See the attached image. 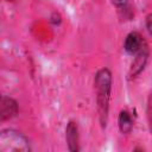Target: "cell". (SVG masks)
<instances>
[{"label": "cell", "mask_w": 152, "mask_h": 152, "mask_svg": "<svg viewBox=\"0 0 152 152\" xmlns=\"http://www.w3.org/2000/svg\"><path fill=\"white\" fill-rule=\"evenodd\" d=\"M19 107H18V102L10 97L4 95L1 97V104H0V116H1V121H6L10 120L12 118H14L18 114Z\"/></svg>", "instance_id": "8992f818"}, {"label": "cell", "mask_w": 152, "mask_h": 152, "mask_svg": "<svg viewBox=\"0 0 152 152\" xmlns=\"http://www.w3.org/2000/svg\"><path fill=\"white\" fill-rule=\"evenodd\" d=\"M148 55H150V52H148L147 46H145L137 55H134V58L131 63L129 71H128V76L131 80L138 77L144 71V69L147 64V61H148Z\"/></svg>", "instance_id": "3957f363"}, {"label": "cell", "mask_w": 152, "mask_h": 152, "mask_svg": "<svg viewBox=\"0 0 152 152\" xmlns=\"http://www.w3.org/2000/svg\"><path fill=\"white\" fill-rule=\"evenodd\" d=\"M146 46L145 44V40L142 38V36L139 33V32H129L126 38H125V42H124V49L127 53L129 55H137L141 49H144Z\"/></svg>", "instance_id": "277c9868"}, {"label": "cell", "mask_w": 152, "mask_h": 152, "mask_svg": "<svg viewBox=\"0 0 152 152\" xmlns=\"http://www.w3.org/2000/svg\"><path fill=\"white\" fill-rule=\"evenodd\" d=\"M145 26H146L147 32L152 36V12L146 15V18H145Z\"/></svg>", "instance_id": "30bf717a"}, {"label": "cell", "mask_w": 152, "mask_h": 152, "mask_svg": "<svg viewBox=\"0 0 152 152\" xmlns=\"http://www.w3.org/2000/svg\"><path fill=\"white\" fill-rule=\"evenodd\" d=\"M146 118H147V126L148 131L152 134V91L148 95L147 99V106H146Z\"/></svg>", "instance_id": "ba28073f"}, {"label": "cell", "mask_w": 152, "mask_h": 152, "mask_svg": "<svg viewBox=\"0 0 152 152\" xmlns=\"http://www.w3.org/2000/svg\"><path fill=\"white\" fill-rule=\"evenodd\" d=\"M118 126L122 134H129L134 126V120L132 114L127 109H121L118 115Z\"/></svg>", "instance_id": "52a82bcc"}, {"label": "cell", "mask_w": 152, "mask_h": 152, "mask_svg": "<svg viewBox=\"0 0 152 152\" xmlns=\"http://www.w3.org/2000/svg\"><path fill=\"white\" fill-rule=\"evenodd\" d=\"M113 75L108 68H101L96 71L94 77V89L96 96V108L99 121L102 128H106L109 115V102L112 94Z\"/></svg>", "instance_id": "6da1fadb"}, {"label": "cell", "mask_w": 152, "mask_h": 152, "mask_svg": "<svg viewBox=\"0 0 152 152\" xmlns=\"http://www.w3.org/2000/svg\"><path fill=\"white\" fill-rule=\"evenodd\" d=\"M30 150V141L23 133L12 128L1 131L0 152H26Z\"/></svg>", "instance_id": "7a4b0ae2"}, {"label": "cell", "mask_w": 152, "mask_h": 152, "mask_svg": "<svg viewBox=\"0 0 152 152\" xmlns=\"http://www.w3.org/2000/svg\"><path fill=\"white\" fill-rule=\"evenodd\" d=\"M112 4L119 10V11H124L127 10L128 7V0H110Z\"/></svg>", "instance_id": "9c48e42d"}, {"label": "cell", "mask_w": 152, "mask_h": 152, "mask_svg": "<svg viewBox=\"0 0 152 152\" xmlns=\"http://www.w3.org/2000/svg\"><path fill=\"white\" fill-rule=\"evenodd\" d=\"M65 141L68 145V150L71 152L80 151V133L78 125L76 121L70 120L65 127Z\"/></svg>", "instance_id": "5b68a950"}]
</instances>
